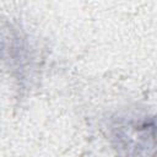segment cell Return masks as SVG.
<instances>
[{
	"instance_id": "6da1fadb",
	"label": "cell",
	"mask_w": 157,
	"mask_h": 157,
	"mask_svg": "<svg viewBox=\"0 0 157 157\" xmlns=\"http://www.w3.org/2000/svg\"><path fill=\"white\" fill-rule=\"evenodd\" d=\"M115 136L118 146L128 151V156H139L142 152L150 157L152 152L157 151V125L148 123V120L134 121L119 125Z\"/></svg>"
}]
</instances>
